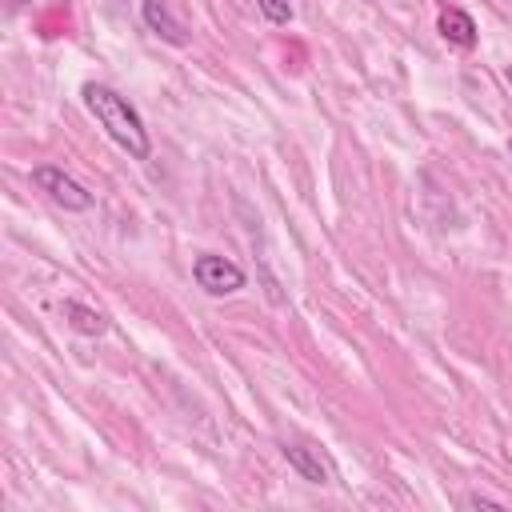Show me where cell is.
<instances>
[{
  "label": "cell",
  "instance_id": "cell-1",
  "mask_svg": "<svg viewBox=\"0 0 512 512\" xmlns=\"http://www.w3.org/2000/svg\"><path fill=\"white\" fill-rule=\"evenodd\" d=\"M84 96V108L92 112V120L132 156V160H148L152 156V136L144 128V116L136 112V104L128 96H120L116 88L108 84H84L80 88Z\"/></svg>",
  "mask_w": 512,
  "mask_h": 512
},
{
  "label": "cell",
  "instance_id": "cell-2",
  "mask_svg": "<svg viewBox=\"0 0 512 512\" xmlns=\"http://www.w3.org/2000/svg\"><path fill=\"white\" fill-rule=\"evenodd\" d=\"M32 184H36L52 204H60L64 212H88V208H92V192H88L76 176H68L60 164H36V168H32Z\"/></svg>",
  "mask_w": 512,
  "mask_h": 512
},
{
  "label": "cell",
  "instance_id": "cell-3",
  "mask_svg": "<svg viewBox=\"0 0 512 512\" xmlns=\"http://www.w3.org/2000/svg\"><path fill=\"white\" fill-rule=\"evenodd\" d=\"M192 280H196L208 296H232V292H240V288L248 284L244 268H240L236 260L220 256V252H200V256L192 260Z\"/></svg>",
  "mask_w": 512,
  "mask_h": 512
},
{
  "label": "cell",
  "instance_id": "cell-4",
  "mask_svg": "<svg viewBox=\"0 0 512 512\" xmlns=\"http://www.w3.org/2000/svg\"><path fill=\"white\" fill-rule=\"evenodd\" d=\"M140 20H144V24H148V32H156L164 44H172V48H184V44H188L184 24L168 12V4H164V0H140Z\"/></svg>",
  "mask_w": 512,
  "mask_h": 512
},
{
  "label": "cell",
  "instance_id": "cell-5",
  "mask_svg": "<svg viewBox=\"0 0 512 512\" xmlns=\"http://www.w3.org/2000/svg\"><path fill=\"white\" fill-rule=\"evenodd\" d=\"M280 456H284L288 468H292L300 480H308V484H328V480H332L328 464H324L312 448H304V444H296V440H284V444H280Z\"/></svg>",
  "mask_w": 512,
  "mask_h": 512
},
{
  "label": "cell",
  "instance_id": "cell-6",
  "mask_svg": "<svg viewBox=\"0 0 512 512\" xmlns=\"http://www.w3.org/2000/svg\"><path fill=\"white\" fill-rule=\"evenodd\" d=\"M436 32L452 44V48H476V40H480V32H476V20L464 12V8H444L440 12V20H436Z\"/></svg>",
  "mask_w": 512,
  "mask_h": 512
},
{
  "label": "cell",
  "instance_id": "cell-7",
  "mask_svg": "<svg viewBox=\"0 0 512 512\" xmlns=\"http://www.w3.org/2000/svg\"><path fill=\"white\" fill-rule=\"evenodd\" d=\"M60 312H64L68 328L80 332V336H104L108 332V316L96 312V308H88V304H80V300H64Z\"/></svg>",
  "mask_w": 512,
  "mask_h": 512
},
{
  "label": "cell",
  "instance_id": "cell-8",
  "mask_svg": "<svg viewBox=\"0 0 512 512\" xmlns=\"http://www.w3.org/2000/svg\"><path fill=\"white\" fill-rule=\"evenodd\" d=\"M256 8H260V16H264L268 24H276V28L292 24V4H288V0H256Z\"/></svg>",
  "mask_w": 512,
  "mask_h": 512
},
{
  "label": "cell",
  "instance_id": "cell-9",
  "mask_svg": "<svg viewBox=\"0 0 512 512\" xmlns=\"http://www.w3.org/2000/svg\"><path fill=\"white\" fill-rule=\"evenodd\" d=\"M464 504H468V508H504L500 500H492V496H480V492H472V496H464Z\"/></svg>",
  "mask_w": 512,
  "mask_h": 512
},
{
  "label": "cell",
  "instance_id": "cell-10",
  "mask_svg": "<svg viewBox=\"0 0 512 512\" xmlns=\"http://www.w3.org/2000/svg\"><path fill=\"white\" fill-rule=\"evenodd\" d=\"M28 4H32V0H8V8H12V12H20V8H28Z\"/></svg>",
  "mask_w": 512,
  "mask_h": 512
},
{
  "label": "cell",
  "instance_id": "cell-11",
  "mask_svg": "<svg viewBox=\"0 0 512 512\" xmlns=\"http://www.w3.org/2000/svg\"><path fill=\"white\" fill-rule=\"evenodd\" d=\"M508 156H512V140H508Z\"/></svg>",
  "mask_w": 512,
  "mask_h": 512
}]
</instances>
